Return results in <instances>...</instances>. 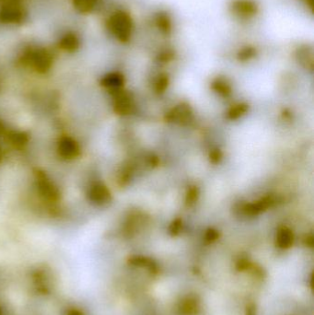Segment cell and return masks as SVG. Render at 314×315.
<instances>
[{"instance_id":"1","label":"cell","mask_w":314,"mask_h":315,"mask_svg":"<svg viewBox=\"0 0 314 315\" xmlns=\"http://www.w3.org/2000/svg\"><path fill=\"white\" fill-rule=\"evenodd\" d=\"M109 28L118 40L122 42L127 41L132 31L130 17L122 11L116 12L109 21Z\"/></svg>"},{"instance_id":"14","label":"cell","mask_w":314,"mask_h":315,"mask_svg":"<svg viewBox=\"0 0 314 315\" xmlns=\"http://www.w3.org/2000/svg\"><path fill=\"white\" fill-rule=\"evenodd\" d=\"M0 128H2V126H1V124H0Z\"/></svg>"},{"instance_id":"8","label":"cell","mask_w":314,"mask_h":315,"mask_svg":"<svg viewBox=\"0 0 314 315\" xmlns=\"http://www.w3.org/2000/svg\"><path fill=\"white\" fill-rule=\"evenodd\" d=\"M248 110V106L246 104H239L236 107L232 108L229 113V117L230 119H237L239 117L243 116Z\"/></svg>"},{"instance_id":"13","label":"cell","mask_w":314,"mask_h":315,"mask_svg":"<svg viewBox=\"0 0 314 315\" xmlns=\"http://www.w3.org/2000/svg\"><path fill=\"white\" fill-rule=\"evenodd\" d=\"M210 158L213 162H219V160L221 159V153L219 150H216L214 152H212L210 155Z\"/></svg>"},{"instance_id":"9","label":"cell","mask_w":314,"mask_h":315,"mask_svg":"<svg viewBox=\"0 0 314 315\" xmlns=\"http://www.w3.org/2000/svg\"><path fill=\"white\" fill-rule=\"evenodd\" d=\"M116 108H117V111L122 114L128 112L130 108V101L128 100V98L125 96L121 97L116 102Z\"/></svg>"},{"instance_id":"12","label":"cell","mask_w":314,"mask_h":315,"mask_svg":"<svg viewBox=\"0 0 314 315\" xmlns=\"http://www.w3.org/2000/svg\"><path fill=\"white\" fill-rule=\"evenodd\" d=\"M167 85H168V78L165 77H161V78L159 79L158 85H157V87H158L157 89H158L159 92H160V91H164L165 88L167 87Z\"/></svg>"},{"instance_id":"2","label":"cell","mask_w":314,"mask_h":315,"mask_svg":"<svg viewBox=\"0 0 314 315\" xmlns=\"http://www.w3.org/2000/svg\"><path fill=\"white\" fill-rule=\"evenodd\" d=\"M24 19V12L17 2L7 3L0 11V20L4 23L17 24Z\"/></svg>"},{"instance_id":"5","label":"cell","mask_w":314,"mask_h":315,"mask_svg":"<svg viewBox=\"0 0 314 315\" xmlns=\"http://www.w3.org/2000/svg\"><path fill=\"white\" fill-rule=\"evenodd\" d=\"M59 151L62 156L66 158H71L74 156H77L78 152V147H77L76 142H74L71 139H66L62 140L60 145H59Z\"/></svg>"},{"instance_id":"11","label":"cell","mask_w":314,"mask_h":315,"mask_svg":"<svg viewBox=\"0 0 314 315\" xmlns=\"http://www.w3.org/2000/svg\"><path fill=\"white\" fill-rule=\"evenodd\" d=\"M104 82L107 86H113V87L120 86L122 83V77L118 75H110L105 78Z\"/></svg>"},{"instance_id":"6","label":"cell","mask_w":314,"mask_h":315,"mask_svg":"<svg viewBox=\"0 0 314 315\" xmlns=\"http://www.w3.org/2000/svg\"><path fill=\"white\" fill-rule=\"evenodd\" d=\"M78 46H79V41L77 36L73 33H69L65 35L60 41V47L62 49L69 52L77 50Z\"/></svg>"},{"instance_id":"10","label":"cell","mask_w":314,"mask_h":315,"mask_svg":"<svg viewBox=\"0 0 314 315\" xmlns=\"http://www.w3.org/2000/svg\"><path fill=\"white\" fill-rule=\"evenodd\" d=\"M215 90L217 92V93H221V94H224V95H227L230 93V88L229 84H227L225 81H221V80H217V82L214 83Z\"/></svg>"},{"instance_id":"7","label":"cell","mask_w":314,"mask_h":315,"mask_svg":"<svg viewBox=\"0 0 314 315\" xmlns=\"http://www.w3.org/2000/svg\"><path fill=\"white\" fill-rule=\"evenodd\" d=\"M98 0H74L75 7L83 13L92 11Z\"/></svg>"},{"instance_id":"4","label":"cell","mask_w":314,"mask_h":315,"mask_svg":"<svg viewBox=\"0 0 314 315\" xmlns=\"http://www.w3.org/2000/svg\"><path fill=\"white\" fill-rule=\"evenodd\" d=\"M90 198L97 204H104L110 199V193L105 186L95 185L90 192Z\"/></svg>"},{"instance_id":"3","label":"cell","mask_w":314,"mask_h":315,"mask_svg":"<svg viewBox=\"0 0 314 315\" xmlns=\"http://www.w3.org/2000/svg\"><path fill=\"white\" fill-rule=\"evenodd\" d=\"M31 60L36 70L45 72L51 67L52 56L45 49L37 50L31 55Z\"/></svg>"}]
</instances>
